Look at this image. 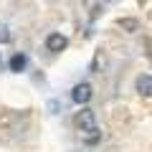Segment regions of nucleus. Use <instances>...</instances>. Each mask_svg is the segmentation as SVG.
<instances>
[{"instance_id":"1","label":"nucleus","mask_w":152,"mask_h":152,"mask_svg":"<svg viewBox=\"0 0 152 152\" xmlns=\"http://www.w3.org/2000/svg\"><path fill=\"white\" fill-rule=\"evenodd\" d=\"M76 127L81 129L84 137L91 134V132H96L99 129V127H96V114H94L89 107H81V112L76 114Z\"/></svg>"},{"instance_id":"2","label":"nucleus","mask_w":152,"mask_h":152,"mask_svg":"<svg viewBox=\"0 0 152 152\" xmlns=\"http://www.w3.org/2000/svg\"><path fill=\"white\" fill-rule=\"evenodd\" d=\"M71 99H74L79 107H86L89 99H91V84H86V81L76 84V86L71 89Z\"/></svg>"},{"instance_id":"3","label":"nucleus","mask_w":152,"mask_h":152,"mask_svg":"<svg viewBox=\"0 0 152 152\" xmlns=\"http://www.w3.org/2000/svg\"><path fill=\"white\" fill-rule=\"evenodd\" d=\"M66 46H69V38H66L64 33H48V38H46V48H48L51 53H61Z\"/></svg>"},{"instance_id":"4","label":"nucleus","mask_w":152,"mask_h":152,"mask_svg":"<svg viewBox=\"0 0 152 152\" xmlns=\"http://www.w3.org/2000/svg\"><path fill=\"white\" fill-rule=\"evenodd\" d=\"M134 89L142 94V96L150 99L152 96V76L150 74H140V76H137V81H134Z\"/></svg>"},{"instance_id":"5","label":"nucleus","mask_w":152,"mask_h":152,"mask_svg":"<svg viewBox=\"0 0 152 152\" xmlns=\"http://www.w3.org/2000/svg\"><path fill=\"white\" fill-rule=\"evenodd\" d=\"M26 66H28V56H26V53H15L10 61H8V69H10L13 74H20V71H26Z\"/></svg>"},{"instance_id":"6","label":"nucleus","mask_w":152,"mask_h":152,"mask_svg":"<svg viewBox=\"0 0 152 152\" xmlns=\"http://www.w3.org/2000/svg\"><path fill=\"white\" fill-rule=\"evenodd\" d=\"M102 8H104V0H84V10L91 18H96L99 13H102Z\"/></svg>"},{"instance_id":"7","label":"nucleus","mask_w":152,"mask_h":152,"mask_svg":"<svg viewBox=\"0 0 152 152\" xmlns=\"http://www.w3.org/2000/svg\"><path fill=\"white\" fill-rule=\"evenodd\" d=\"M119 28L124 33H137L140 31V20L137 18H119Z\"/></svg>"},{"instance_id":"8","label":"nucleus","mask_w":152,"mask_h":152,"mask_svg":"<svg viewBox=\"0 0 152 152\" xmlns=\"http://www.w3.org/2000/svg\"><path fill=\"white\" fill-rule=\"evenodd\" d=\"M10 28L5 26V23H0V46H5V43H10Z\"/></svg>"},{"instance_id":"9","label":"nucleus","mask_w":152,"mask_h":152,"mask_svg":"<svg viewBox=\"0 0 152 152\" xmlns=\"http://www.w3.org/2000/svg\"><path fill=\"white\" fill-rule=\"evenodd\" d=\"M0 64H3V56H0Z\"/></svg>"}]
</instances>
